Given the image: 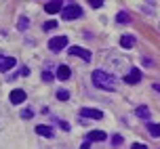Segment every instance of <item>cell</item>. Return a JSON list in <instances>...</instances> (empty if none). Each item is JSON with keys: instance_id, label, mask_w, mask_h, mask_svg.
I'll return each mask as SVG.
<instances>
[{"instance_id": "cell-16", "label": "cell", "mask_w": 160, "mask_h": 149, "mask_svg": "<svg viewBox=\"0 0 160 149\" xmlns=\"http://www.w3.org/2000/svg\"><path fill=\"white\" fill-rule=\"evenodd\" d=\"M145 124H148V132L152 134V137H160V124H154L150 120H148Z\"/></svg>"}, {"instance_id": "cell-19", "label": "cell", "mask_w": 160, "mask_h": 149, "mask_svg": "<svg viewBox=\"0 0 160 149\" xmlns=\"http://www.w3.org/2000/svg\"><path fill=\"white\" fill-rule=\"evenodd\" d=\"M57 99H59V101H68V99H70V90L59 88V90H57Z\"/></svg>"}, {"instance_id": "cell-21", "label": "cell", "mask_w": 160, "mask_h": 149, "mask_svg": "<svg viewBox=\"0 0 160 149\" xmlns=\"http://www.w3.org/2000/svg\"><path fill=\"white\" fill-rule=\"evenodd\" d=\"M42 30H44V31H51V30H57V21H55V19H51V21H47V23L42 25Z\"/></svg>"}, {"instance_id": "cell-30", "label": "cell", "mask_w": 160, "mask_h": 149, "mask_svg": "<svg viewBox=\"0 0 160 149\" xmlns=\"http://www.w3.org/2000/svg\"><path fill=\"white\" fill-rule=\"evenodd\" d=\"M0 128H2V122H0Z\"/></svg>"}, {"instance_id": "cell-25", "label": "cell", "mask_w": 160, "mask_h": 149, "mask_svg": "<svg viewBox=\"0 0 160 149\" xmlns=\"http://www.w3.org/2000/svg\"><path fill=\"white\" fill-rule=\"evenodd\" d=\"M57 124L61 126L63 130H70V124H68V122H63V120H57Z\"/></svg>"}, {"instance_id": "cell-20", "label": "cell", "mask_w": 160, "mask_h": 149, "mask_svg": "<svg viewBox=\"0 0 160 149\" xmlns=\"http://www.w3.org/2000/svg\"><path fill=\"white\" fill-rule=\"evenodd\" d=\"M122 143H124V137H122V134H112V145L114 147H118Z\"/></svg>"}, {"instance_id": "cell-4", "label": "cell", "mask_w": 160, "mask_h": 149, "mask_svg": "<svg viewBox=\"0 0 160 149\" xmlns=\"http://www.w3.org/2000/svg\"><path fill=\"white\" fill-rule=\"evenodd\" d=\"M68 46V36H53V38L48 40V48L53 50V53H59V50H63Z\"/></svg>"}, {"instance_id": "cell-26", "label": "cell", "mask_w": 160, "mask_h": 149, "mask_svg": "<svg viewBox=\"0 0 160 149\" xmlns=\"http://www.w3.org/2000/svg\"><path fill=\"white\" fill-rule=\"evenodd\" d=\"M133 149H145L143 143H133Z\"/></svg>"}, {"instance_id": "cell-12", "label": "cell", "mask_w": 160, "mask_h": 149, "mask_svg": "<svg viewBox=\"0 0 160 149\" xmlns=\"http://www.w3.org/2000/svg\"><path fill=\"white\" fill-rule=\"evenodd\" d=\"M55 76L59 80H70L72 78V70H70V67H68V65H63V63H61V65H59V67H57V71H55Z\"/></svg>"}, {"instance_id": "cell-6", "label": "cell", "mask_w": 160, "mask_h": 149, "mask_svg": "<svg viewBox=\"0 0 160 149\" xmlns=\"http://www.w3.org/2000/svg\"><path fill=\"white\" fill-rule=\"evenodd\" d=\"M139 80H141V70L139 67H131L128 74L122 78V82H127V84H139Z\"/></svg>"}, {"instance_id": "cell-29", "label": "cell", "mask_w": 160, "mask_h": 149, "mask_svg": "<svg viewBox=\"0 0 160 149\" xmlns=\"http://www.w3.org/2000/svg\"><path fill=\"white\" fill-rule=\"evenodd\" d=\"M57 2H63V0H57Z\"/></svg>"}, {"instance_id": "cell-8", "label": "cell", "mask_w": 160, "mask_h": 149, "mask_svg": "<svg viewBox=\"0 0 160 149\" xmlns=\"http://www.w3.org/2000/svg\"><path fill=\"white\" fill-rule=\"evenodd\" d=\"M80 116L82 118H88V120H103V111L93 109V107H82L80 109Z\"/></svg>"}, {"instance_id": "cell-27", "label": "cell", "mask_w": 160, "mask_h": 149, "mask_svg": "<svg viewBox=\"0 0 160 149\" xmlns=\"http://www.w3.org/2000/svg\"><path fill=\"white\" fill-rule=\"evenodd\" d=\"M21 76H30V70H28L25 65H23V67H21Z\"/></svg>"}, {"instance_id": "cell-9", "label": "cell", "mask_w": 160, "mask_h": 149, "mask_svg": "<svg viewBox=\"0 0 160 149\" xmlns=\"http://www.w3.org/2000/svg\"><path fill=\"white\" fill-rule=\"evenodd\" d=\"M17 65V61H15V57H0V71H2V74H7L8 70H13V67H15Z\"/></svg>"}, {"instance_id": "cell-10", "label": "cell", "mask_w": 160, "mask_h": 149, "mask_svg": "<svg viewBox=\"0 0 160 149\" xmlns=\"http://www.w3.org/2000/svg\"><path fill=\"white\" fill-rule=\"evenodd\" d=\"M44 11H47L48 15H57V13H61V11H63V4H61V2H57V0H48L47 4H44Z\"/></svg>"}, {"instance_id": "cell-24", "label": "cell", "mask_w": 160, "mask_h": 149, "mask_svg": "<svg viewBox=\"0 0 160 149\" xmlns=\"http://www.w3.org/2000/svg\"><path fill=\"white\" fill-rule=\"evenodd\" d=\"M103 2H105V0H88V4H91L93 8H99L101 4H103Z\"/></svg>"}, {"instance_id": "cell-1", "label": "cell", "mask_w": 160, "mask_h": 149, "mask_svg": "<svg viewBox=\"0 0 160 149\" xmlns=\"http://www.w3.org/2000/svg\"><path fill=\"white\" fill-rule=\"evenodd\" d=\"M91 80H93V84H95L97 88H101V90H108V93H114L116 90V78H114L110 71L105 70H95L93 71V76H91Z\"/></svg>"}, {"instance_id": "cell-15", "label": "cell", "mask_w": 160, "mask_h": 149, "mask_svg": "<svg viewBox=\"0 0 160 149\" xmlns=\"http://www.w3.org/2000/svg\"><path fill=\"white\" fill-rule=\"evenodd\" d=\"M135 113H137V118L143 120V122H148V120H150V109H148L145 105H139V107L135 109Z\"/></svg>"}, {"instance_id": "cell-2", "label": "cell", "mask_w": 160, "mask_h": 149, "mask_svg": "<svg viewBox=\"0 0 160 149\" xmlns=\"http://www.w3.org/2000/svg\"><path fill=\"white\" fill-rule=\"evenodd\" d=\"M105 65H108V70L116 71V74H122L124 70H131V67H128L127 57H122V55H110V57H108V61H105Z\"/></svg>"}, {"instance_id": "cell-22", "label": "cell", "mask_w": 160, "mask_h": 149, "mask_svg": "<svg viewBox=\"0 0 160 149\" xmlns=\"http://www.w3.org/2000/svg\"><path fill=\"white\" fill-rule=\"evenodd\" d=\"M42 80H44V82H51V80H55V74L48 71V70H44L42 71Z\"/></svg>"}, {"instance_id": "cell-23", "label": "cell", "mask_w": 160, "mask_h": 149, "mask_svg": "<svg viewBox=\"0 0 160 149\" xmlns=\"http://www.w3.org/2000/svg\"><path fill=\"white\" fill-rule=\"evenodd\" d=\"M34 116V111L30 109V107H25V109H21V120H30Z\"/></svg>"}, {"instance_id": "cell-17", "label": "cell", "mask_w": 160, "mask_h": 149, "mask_svg": "<svg viewBox=\"0 0 160 149\" xmlns=\"http://www.w3.org/2000/svg\"><path fill=\"white\" fill-rule=\"evenodd\" d=\"M116 21L118 23H131V15H128L127 11H120L118 15H116Z\"/></svg>"}, {"instance_id": "cell-5", "label": "cell", "mask_w": 160, "mask_h": 149, "mask_svg": "<svg viewBox=\"0 0 160 149\" xmlns=\"http://www.w3.org/2000/svg\"><path fill=\"white\" fill-rule=\"evenodd\" d=\"M68 53H70V55L72 57H78V59H82V61H91V59H93V55H91V50H87V48H82V46H70L68 48Z\"/></svg>"}, {"instance_id": "cell-3", "label": "cell", "mask_w": 160, "mask_h": 149, "mask_svg": "<svg viewBox=\"0 0 160 149\" xmlns=\"http://www.w3.org/2000/svg\"><path fill=\"white\" fill-rule=\"evenodd\" d=\"M61 17H63L65 21L80 19V17H82V8H80L76 2H68V7H63V11H61Z\"/></svg>"}, {"instance_id": "cell-18", "label": "cell", "mask_w": 160, "mask_h": 149, "mask_svg": "<svg viewBox=\"0 0 160 149\" xmlns=\"http://www.w3.org/2000/svg\"><path fill=\"white\" fill-rule=\"evenodd\" d=\"M30 27V21H28V17H19V21H17V30L19 31H23Z\"/></svg>"}, {"instance_id": "cell-11", "label": "cell", "mask_w": 160, "mask_h": 149, "mask_svg": "<svg viewBox=\"0 0 160 149\" xmlns=\"http://www.w3.org/2000/svg\"><path fill=\"white\" fill-rule=\"evenodd\" d=\"M36 134H38V137H44V139H53V137H55V130L47 124H38L36 126Z\"/></svg>"}, {"instance_id": "cell-7", "label": "cell", "mask_w": 160, "mask_h": 149, "mask_svg": "<svg viewBox=\"0 0 160 149\" xmlns=\"http://www.w3.org/2000/svg\"><path fill=\"white\" fill-rule=\"evenodd\" d=\"M8 99H11L13 105H21V103L28 99V94H25V90H21V88H13L11 94H8Z\"/></svg>"}, {"instance_id": "cell-28", "label": "cell", "mask_w": 160, "mask_h": 149, "mask_svg": "<svg viewBox=\"0 0 160 149\" xmlns=\"http://www.w3.org/2000/svg\"><path fill=\"white\" fill-rule=\"evenodd\" d=\"M152 88H154V90H158V93H160V84H152Z\"/></svg>"}, {"instance_id": "cell-13", "label": "cell", "mask_w": 160, "mask_h": 149, "mask_svg": "<svg viewBox=\"0 0 160 149\" xmlns=\"http://www.w3.org/2000/svg\"><path fill=\"white\" fill-rule=\"evenodd\" d=\"M137 38L133 36V34H124V36H120V46L122 48H133L135 46Z\"/></svg>"}, {"instance_id": "cell-14", "label": "cell", "mask_w": 160, "mask_h": 149, "mask_svg": "<svg viewBox=\"0 0 160 149\" xmlns=\"http://www.w3.org/2000/svg\"><path fill=\"white\" fill-rule=\"evenodd\" d=\"M87 139H88V141H93V143H99V141H105L108 134H105L103 130H91V132L87 134Z\"/></svg>"}]
</instances>
